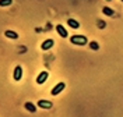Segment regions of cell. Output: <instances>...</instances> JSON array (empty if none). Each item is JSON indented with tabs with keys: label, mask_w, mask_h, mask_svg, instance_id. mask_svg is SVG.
I'll list each match as a JSON object with an SVG mask.
<instances>
[{
	"label": "cell",
	"mask_w": 123,
	"mask_h": 117,
	"mask_svg": "<svg viewBox=\"0 0 123 117\" xmlns=\"http://www.w3.org/2000/svg\"><path fill=\"white\" fill-rule=\"evenodd\" d=\"M13 3V0H0V7H7Z\"/></svg>",
	"instance_id": "obj_12"
},
{
	"label": "cell",
	"mask_w": 123,
	"mask_h": 117,
	"mask_svg": "<svg viewBox=\"0 0 123 117\" xmlns=\"http://www.w3.org/2000/svg\"><path fill=\"white\" fill-rule=\"evenodd\" d=\"M13 77H14L15 81H20V79H21V77H23V68H21V66H17V67L14 68Z\"/></svg>",
	"instance_id": "obj_5"
},
{
	"label": "cell",
	"mask_w": 123,
	"mask_h": 117,
	"mask_svg": "<svg viewBox=\"0 0 123 117\" xmlns=\"http://www.w3.org/2000/svg\"><path fill=\"white\" fill-rule=\"evenodd\" d=\"M64 88H66V84H64V82H59V84H57V85L55 86L53 89H52V95H53V96L59 95V94L62 92V91L64 89Z\"/></svg>",
	"instance_id": "obj_2"
},
{
	"label": "cell",
	"mask_w": 123,
	"mask_h": 117,
	"mask_svg": "<svg viewBox=\"0 0 123 117\" xmlns=\"http://www.w3.org/2000/svg\"><path fill=\"white\" fill-rule=\"evenodd\" d=\"M108 1H109V0H108Z\"/></svg>",
	"instance_id": "obj_14"
},
{
	"label": "cell",
	"mask_w": 123,
	"mask_h": 117,
	"mask_svg": "<svg viewBox=\"0 0 123 117\" xmlns=\"http://www.w3.org/2000/svg\"><path fill=\"white\" fill-rule=\"evenodd\" d=\"M4 36L6 38H10V39H17L18 38V33L14 31H11V29H7V31L4 32Z\"/></svg>",
	"instance_id": "obj_10"
},
{
	"label": "cell",
	"mask_w": 123,
	"mask_h": 117,
	"mask_svg": "<svg viewBox=\"0 0 123 117\" xmlns=\"http://www.w3.org/2000/svg\"><path fill=\"white\" fill-rule=\"evenodd\" d=\"M56 31H57V33L60 35L62 38H67V36H69V32L66 31V28H64L63 25H60V24L56 25Z\"/></svg>",
	"instance_id": "obj_4"
},
{
	"label": "cell",
	"mask_w": 123,
	"mask_h": 117,
	"mask_svg": "<svg viewBox=\"0 0 123 117\" xmlns=\"http://www.w3.org/2000/svg\"><path fill=\"white\" fill-rule=\"evenodd\" d=\"M48 77H49V74H48V71H42V72H39V75L37 77V84H43L46 79H48Z\"/></svg>",
	"instance_id": "obj_3"
},
{
	"label": "cell",
	"mask_w": 123,
	"mask_h": 117,
	"mask_svg": "<svg viewBox=\"0 0 123 117\" xmlns=\"http://www.w3.org/2000/svg\"><path fill=\"white\" fill-rule=\"evenodd\" d=\"M24 107L28 110L30 113H35V111H37V106H35L34 103H31V102H27V103L24 105Z\"/></svg>",
	"instance_id": "obj_9"
},
{
	"label": "cell",
	"mask_w": 123,
	"mask_h": 117,
	"mask_svg": "<svg viewBox=\"0 0 123 117\" xmlns=\"http://www.w3.org/2000/svg\"><path fill=\"white\" fill-rule=\"evenodd\" d=\"M90 47H91L92 50H98V49H99V46H98L97 42H91V43H90Z\"/></svg>",
	"instance_id": "obj_13"
},
{
	"label": "cell",
	"mask_w": 123,
	"mask_h": 117,
	"mask_svg": "<svg viewBox=\"0 0 123 117\" xmlns=\"http://www.w3.org/2000/svg\"><path fill=\"white\" fill-rule=\"evenodd\" d=\"M38 106L41 109H50V107H52V102L41 99V100H38Z\"/></svg>",
	"instance_id": "obj_7"
},
{
	"label": "cell",
	"mask_w": 123,
	"mask_h": 117,
	"mask_svg": "<svg viewBox=\"0 0 123 117\" xmlns=\"http://www.w3.org/2000/svg\"><path fill=\"white\" fill-rule=\"evenodd\" d=\"M67 24H69L70 28H73V29H77V28L80 27V22H78V21H76L74 18H69V20H67Z\"/></svg>",
	"instance_id": "obj_8"
},
{
	"label": "cell",
	"mask_w": 123,
	"mask_h": 117,
	"mask_svg": "<svg viewBox=\"0 0 123 117\" xmlns=\"http://www.w3.org/2000/svg\"><path fill=\"white\" fill-rule=\"evenodd\" d=\"M122 1H123V0H122Z\"/></svg>",
	"instance_id": "obj_15"
},
{
	"label": "cell",
	"mask_w": 123,
	"mask_h": 117,
	"mask_svg": "<svg viewBox=\"0 0 123 117\" xmlns=\"http://www.w3.org/2000/svg\"><path fill=\"white\" fill-rule=\"evenodd\" d=\"M53 45H55L53 39H46L45 42H43V43L41 45V49H42V50H49V49L53 46Z\"/></svg>",
	"instance_id": "obj_6"
},
{
	"label": "cell",
	"mask_w": 123,
	"mask_h": 117,
	"mask_svg": "<svg viewBox=\"0 0 123 117\" xmlns=\"http://www.w3.org/2000/svg\"><path fill=\"white\" fill-rule=\"evenodd\" d=\"M70 42L73 45H77V46H84V45L88 43V39L85 38L84 35H73L70 38Z\"/></svg>",
	"instance_id": "obj_1"
},
{
	"label": "cell",
	"mask_w": 123,
	"mask_h": 117,
	"mask_svg": "<svg viewBox=\"0 0 123 117\" xmlns=\"http://www.w3.org/2000/svg\"><path fill=\"white\" fill-rule=\"evenodd\" d=\"M102 13H104L105 16H109V17L115 14V11H113L112 8H109V7H104V8H102Z\"/></svg>",
	"instance_id": "obj_11"
}]
</instances>
